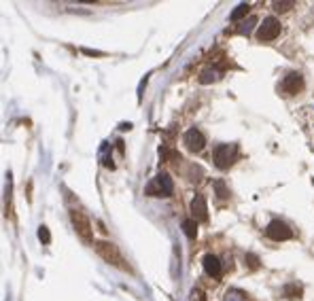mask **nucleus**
<instances>
[{
  "mask_svg": "<svg viewBox=\"0 0 314 301\" xmlns=\"http://www.w3.org/2000/svg\"><path fill=\"white\" fill-rule=\"evenodd\" d=\"M215 189H217V195H219L221 199H225L227 195H230V191H227V187H225L223 181H215Z\"/></svg>",
  "mask_w": 314,
  "mask_h": 301,
  "instance_id": "obj_16",
  "label": "nucleus"
},
{
  "mask_svg": "<svg viewBox=\"0 0 314 301\" xmlns=\"http://www.w3.org/2000/svg\"><path fill=\"white\" fill-rule=\"evenodd\" d=\"M217 73H215V70H204V73L202 75H199V83H210V81H215V76Z\"/></svg>",
  "mask_w": 314,
  "mask_h": 301,
  "instance_id": "obj_17",
  "label": "nucleus"
},
{
  "mask_svg": "<svg viewBox=\"0 0 314 301\" xmlns=\"http://www.w3.org/2000/svg\"><path fill=\"white\" fill-rule=\"evenodd\" d=\"M39 240L42 242V244H49V242H51V233H49V229L45 225L39 227Z\"/></svg>",
  "mask_w": 314,
  "mask_h": 301,
  "instance_id": "obj_15",
  "label": "nucleus"
},
{
  "mask_svg": "<svg viewBox=\"0 0 314 301\" xmlns=\"http://www.w3.org/2000/svg\"><path fill=\"white\" fill-rule=\"evenodd\" d=\"M183 142H185V147H187V149L191 150V153H199V150L204 149V145H206V138H204V134L199 132V130H196V127H191V130L185 132Z\"/></svg>",
  "mask_w": 314,
  "mask_h": 301,
  "instance_id": "obj_7",
  "label": "nucleus"
},
{
  "mask_svg": "<svg viewBox=\"0 0 314 301\" xmlns=\"http://www.w3.org/2000/svg\"><path fill=\"white\" fill-rule=\"evenodd\" d=\"M191 214H194V221H202V223L208 221V206H206L204 195L194 197V202H191Z\"/></svg>",
  "mask_w": 314,
  "mask_h": 301,
  "instance_id": "obj_8",
  "label": "nucleus"
},
{
  "mask_svg": "<svg viewBox=\"0 0 314 301\" xmlns=\"http://www.w3.org/2000/svg\"><path fill=\"white\" fill-rule=\"evenodd\" d=\"M83 53H87V55H102L100 51H91V49H83Z\"/></svg>",
  "mask_w": 314,
  "mask_h": 301,
  "instance_id": "obj_20",
  "label": "nucleus"
},
{
  "mask_svg": "<svg viewBox=\"0 0 314 301\" xmlns=\"http://www.w3.org/2000/svg\"><path fill=\"white\" fill-rule=\"evenodd\" d=\"M255 24H257V19H255V17H248L244 24L238 28V32H240V34H251V30H253V26H255Z\"/></svg>",
  "mask_w": 314,
  "mask_h": 301,
  "instance_id": "obj_14",
  "label": "nucleus"
},
{
  "mask_svg": "<svg viewBox=\"0 0 314 301\" xmlns=\"http://www.w3.org/2000/svg\"><path fill=\"white\" fill-rule=\"evenodd\" d=\"M96 250H98V255L102 257V259L109 263V265H113V267H117V269H121V271H125V274H132V267L127 265L125 257L121 255V250H119L115 244H113V242L100 240V242H96Z\"/></svg>",
  "mask_w": 314,
  "mask_h": 301,
  "instance_id": "obj_1",
  "label": "nucleus"
},
{
  "mask_svg": "<svg viewBox=\"0 0 314 301\" xmlns=\"http://www.w3.org/2000/svg\"><path fill=\"white\" fill-rule=\"evenodd\" d=\"M266 235L274 242H284V240L293 238V231H291L287 223H282V221H272V223L266 227Z\"/></svg>",
  "mask_w": 314,
  "mask_h": 301,
  "instance_id": "obj_6",
  "label": "nucleus"
},
{
  "mask_svg": "<svg viewBox=\"0 0 314 301\" xmlns=\"http://www.w3.org/2000/svg\"><path fill=\"white\" fill-rule=\"evenodd\" d=\"M172 191H174V183H172V178H170L166 172L157 174L153 181L145 187L147 195H155V197H168V195H172Z\"/></svg>",
  "mask_w": 314,
  "mask_h": 301,
  "instance_id": "obj_3",
  "label": "nucleus"
},
{
  "mask_svg": "<svg viewBox=\"0 0 314 301\" xmlns=\"http://www.w3.org/2000/svg\"><path fill=\"white\" fill-rule=\"evenodd\" d=\"M248 9H251V4H246V2H242V4H238L236 9L232 11V15H230V19L232 21H240L242 17H246V13H248Z\"/></svg>",
  "mask_w": 314,
  "mask_h": 301,
  "instance_id": "obj_12",
  "label": "nucleus"
},
{
  "mask_svg": "<svg viewBox=\"0 0 314 301\" xmlns=\"http://www.w3.org/2000/svg\"><path fill=\"white\" fill-rule=\"evenodd\" d=\"M236 153H238V149L234 145H219L215 149V155H212V159H215V166L221 168V170H227L234 163L236 159Z\"/></svg>",
  "mask_w": 314,
  "mask_h": 301,
  "instance_id": "obj_4",
  "label": "nucleus"
},
{
  "mask_svg": "<svg viewBox=\"0 0 314 301\" xmlns=\"http://www.w3.org/2000/svg\"><path fill=\"white\" fill-rule=\"evenodd\" d=\"M183 231L187 233V238H189V240H196V235H197V221H194V219H185V221H183Z\"/></svg>",
  "mask_w": 314,
  "mask_h": 301,
  "instance_id": "obj_11",
  "label": "nucleus"
},
{
  "mask_svg": "<svg viewBox=\"0 0 314 301\" xmlns=\"http://www.w3.org/2000/svg\"><path fill=\"white\" fill-rule=\"evenodd\" d=\"M70 221H73V227H75L77 235L85 242V244H96L94 242V227H91L89 219L85 217L81 210L73 208V210H70Z\"/></svg>",
  "mask_w": 314,
  "mask_h": 301,
  "instance_id": "obj_2",
  "label": "nucleus"
},
{
  "mask_svg": "<svg viewBox=\"0 0 314 301\" xmlns=\"http://www.w3.org/2000/svg\"><path fill=\"white\" fill-rule=\"evenodd\" d=\"M278 34H280V21L276 17H266L263 24L259 26V30H257V38L261 42H270V40H274Z\"/></svg>",
  "mask_w": 314,
  "mask_h": 301,
  "instance_id": "obj_5",
  "label": "nucleus"
},
{
  "mask_svg": "<svg viewBox=\"0 0 314 301\" xmlns=\"http://www.w3.org/2000/svg\"><path fill=\"white\" fill-rule=\"evenodd\" d=\"M246 261H248V265H251L253 269L259 267V263H257V257H255V255H246Z\"/></svg>",
  "mask_w": 314,
  "mask_h": 301,
  "instance_id": "obj_19",
  "label": "nucleus"
},
{
  "mask_svg": "<svg viewBox=\"0 0 314 301\" xmlns=\"http://www.w3.org/2000/svg\"><path fill=\"white\" fill-rule=\"evenodd\" d=\"M202 265H204V271H206V274L212 276V278H219V276H221V269H223V267H221V261L217 259L215 255H206L204 261H202Z\"/></svg>",
  "mask_w": 314,
  "mask_h": 301,
  "instance_id": "obj_10",
  "label": "nucleus"
},
{
  "mask_svg": "<svg viewBox=\"0 0 314 301\" xmlns=\"http://www.w3.org/2000/svg\"><path fill=\"white\" fill-rule=\"evenodd\" d=\"M284 295L287 297H302V286H299L297 282H291V284H287L284 286Z\"/></svg>",
  "mask_w": 314,
  "mask_h": 301,
  "instance_id": "obj_13",
  "label": "nucleus"
},
{
  "mask_svg": "<svg viewBox=\"0 0 314 301\" xmlns=\"http://www.w3.org/2000/svg\"><path fill=\"white\" fill-rule=\"evenodd\" d=\"M302 75H297V73H291V75H287L282 78V83H280V89L284 91V94H297L299 89H302Z\"/></svg>",
  "mask_w": 314,
  "mask_h": 301,
  "instance_id": "obj_9",
  "label": "nucleus"
},
{
  "mask_svg": "<svg viewBox=\"0 0 314 301\" xmlns=\"http://www.w3.org/2000/svg\"><path fill=\"white\" fill-rule=\"evenodd\" d=\"M293 4H295L293 0H287V2H274V9H276V11H287V9H291Z\"/></svg>",
  "mask_w": 314,
  "mask_h": 301,
  "instance_id": "obj_18",
  "label": "nucleus"
}]
</instances>
